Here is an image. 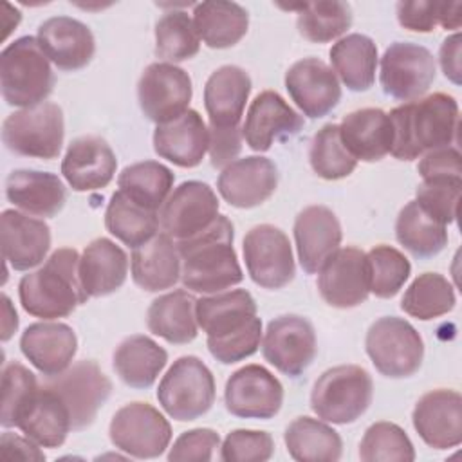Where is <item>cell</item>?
<instances>
[{
    "mask_svg": "<svg viewBox=\"0 0 462 462\" xmlns=\"http://www.w3.org/2000/svg\"><path fill=\"white\" fill-rule=\"evenodd\" d=\"M220 448V437L211 428H195L177 437L170 448L168 460L171 462H208L213 458L215 449Z\"/></svg>",
    "mask_w": 462,
    "mask_h": 462,
    "instance_id": "obj_53",
    "label": "cell"
},
{
    "mask_svg": "<svg viewBox=\"0 0 462 462\" xmlns=\"http://www.w3.org/2000/svg\"><path fill=\"white\" fill-rule=\"evenodd\" d=\"M195 314L208 337H222L249 325L256 318V303L245 289L222 291L199 298Z\"/></svg>",
    "mask_w": 462,
    "mask_h": 462,
    "instance_id": "obj_34",
    "label": "cell"
},
{
    "mask_svg": "<svg viewBox=\"0 0 462 462\" xmlns=\"http://www.w3.org/2000/svg\"><path fill=\"white\" fill-rule=\"evenodd\" d=\"M285 88L296 106L310 119L325 117L341 99L336 72L319 58H303L292 63L285 72Z\"/></svg>",
    "mask_w": 462,
    "mask_h": 462,
    "instance_id": "obj_18",
    "label": "cell"
},
{
    "mask_svg": "<svg viewBox=\"0 0 462 462\" xmlns=\"http://www.w3.org/2000/svg\"><path fill=\"white\" fill-rule=\"evenodd\" d=\"M419 437L433 449H449L462 442V397L457 390L424 393L411 413Z\"/></svg>",
    "mask_w": 462,
    "mask_h": 462,
    "instance_id": "obj_19",
    "label": "cell"
},
{
    "mask_svg": "<svg viewBox=\"0 0 462 462\" xmlns=\"http://www.w3.org/2000/svg\"><path fill=\"white\" fill-rule=\"evenodd\" d=\"M105 226L112 236L135 249L157 235L159 213L143 208L117 189L106 206Z\"/></svg>",
    "mask_w": 462,
    "mask_h": 462,
    "instance_id": "obj_41",
    "label": "cell"
},
{
    "mask_svg": "<svg viewBox=\"0 0 462 462\" xmlns=\"http://www.w3.org/2000/svg\"><path fill=\"white\" fill-rule=\"evenodd\" d=\"M224 402L235 417L267 420L283 404V386L265 366L245 365L229 375Z\"/></svg>",
    "mask_w": 462,
    "mask_h": 462,
    "instance_id": "obj_16",
    "label": "cell"
},
{
    "mask_svg": "<svg viewBox=\"0 0 462 462\" xmlns=\"http://www.w3.org/2000/svg\"><path fill=\"white\" fill-rule=\"evenodd\" d=\"M300 34L314 43H327L346 32L352 25V9L346 2H305L300 4Z\"/></svg>",
    "mask_w": 462,
    "mask_h": 462,
    "instance_id": "obj_44",
    "label": "cell"
},
{
    "mask_svg": "<svg viewBox=\"0 0 462 462\" xmlns=\"http://www.w3.org/2000/svg\"><path fill=\"white\" fill-rule=\"evenodd\" d=\"M370 374L357 365H339L325 370L312 386L310 408L325 422H356L372 404Z\"/></svg>",
    "mask_w": 462,
    "mask_h": 462,
    "instance_id": "obj_5",
    "label": "cell"
},
{
    "mask_svg": "<svg viewBox=\"0 0 462 462\" xmlns=\"http://www.w3.org/2000/svg\"><path fill=\"white\" fill-rule=\"evenodd\" d=\"M2 256L14 271H29L47 260L51 249V227L16 209L0 215Z\"/></svg>",
    "mask_w": 462,
    "mask_h": 462,
    "instance_id": "obj_23",
    "label": "cell"
},
{
    "mask_svg": "<svg viewBox=\"0 0 462 462\" xmlns=\"http://www.w3.org/2000/svg\"><path fill=\"white\" fill-rule=\"evenodd\" d=\"M368 274H370V292L377 298H393L411 273L410 260L392 245H375L366 253Z\"/></svg>",
    "mask_w": 462,
    "mask_h": 462,
    "instance_id": "obj_48",
    "label": "cell"
},
{
    "mask_svg": "<svg viewBox=\"0 0 462 462\" xmlns=\"http://www.w3.org/2000/svg\"><path fill=\"white\" fill-rule=\"evenodd\" d=\"M444 2L433 0H402L397 4L399 23L415 32H431L435 25H440Z\"/></svg>",
    "mask_w": 462,
    "mask_h": 462,
    "instance_id": "obj_54",
    "label": "cell"
},
{
    "mask_svg": "<svg viewBox=\"0 0 462 462\" xmlns=\"http://www.w3.org/2000/svg\"><path fill=\"white\" fill-rule=\"evenodd\" d=\"M390 153L399 161H413L422 153L451 146L458 132L457 99L435 92L393 108L390 114Z\"/></svg>",
    "mask_w": 462,
    "mask_h": 462,
    "instance_id": "obj_1",
    "label": "cell"
},
{
    "mask_svg": "<svg viewBox=\"0 0 462 462\" xmlns=\"http://www.w3.org/2000/svg\"><path fill=\"white\" fill-rule=\"evenodd\" d=\"M209 130V159L211 166L224 170L227 164L236 161L242 150V128H208Z\"/></svg>",
    "mask_w": 462,
    "mask_h": 462,
    "instance_id": "obj_56",
    "label": "cell"
},
{
    "mask_svg": "<svg viewBox=\"0 0 462 462\" xmlns=\"http://www.w3.org/2000/svg\"><path fill=\"white\" fill-rule=\"evenodd\" d=\"M303 126V117L274 90L260 92L242 125V135L254 152H267L274 141L296 135Z\"/></svg>",
    "mask_w": 462,
    "mask_h": 462,
    "instance_id": "obj_21",
    "label": "cell"
},
{
    "mask_svg": "<svg viewBox=\"0 0 462 462\" xmlns=\"http://www.w3.org/2000/svg\"><path fill=\"white\" fill-rule=\"evenodd\" d=\"M20 350L43 377H51L70 366L78 352V337L67 323L38 321L23 330Z\"/></svg>",
    "mask_w": 462,
    "mask_h": 462,
    "instance_id": "obj_26",
    "label": "cell"
},
{
    "mask_svg": "<svg viewBox=\"0 0 462 462\" xmlns=\"http://www.w3.org/2000/svg\"><path fill=\"white\" fill-rule=\"evenodd\" d=\"M283 440L289 455L298 462H336L343 453L339 433L327 422L307 415L287 426Z\"/></svg>",
    "mask_w": 462,
    "mask_h": 462,
    "instance_id": "obj_39",
    "label": "cell"
},
{
    "mask_svg": "<svg viewBox=\"0 0 462 462\" xmlns=\"http://www.w3.org/2000/svg\"><path fill=\"white\" fill-rule=\"evenodd\" d=\"M199 38L211 49H229L247 32L249 14L236 2H202L193 9Z\"/></svg>",
    "mask_w": 462,
    "mask_h": 462,
    "instance_id": "obj_38",
    "label": "cell"
},
{
    "mask_svg": "<svg viewBox=\"0 0 462 462\" xmlns=\"http://www.w3.org/2000/svg\"><path fill=\"white\" fill-rule=\"evenodd\" d=\"M437 65L433 54L417 43L395 42L381 58V87L397 101L422 97L435 81Z\"/></svg>",
    "mask_w": 462,
    "mask_h": 462,
    "instance_id": "obj_11",
    "label": "cell"
},
{
    "mask_svg": "<svg viewBox=\"0 0 462 462\" xmlns=\"http://www.w3.org/2000/svg\"><path fill=\"white\" fill-rule=\"evenodd\" d=\"M316 332L312 323L298 314H283L269 321L262 354L278 372L300 377L316 357Z\"/></svg>",
    "mask_w": 462,
    "mask_h": 462,
    "instance_id": "obj_15",
    "label": "cell"
},
{
    "mask_svg": "<svg viewBox=\"0 0 462 462\" xmlns=\"http://www.w3.org/2000/svg\"><path fill=\"white\" fill-rule=\"evenodd\" d=\"M168 363V352L144 334L125 337L112 357L119 379L137 390L150 388Z\"/></svg>",
    "mask_w": 462,
    "mask_h": 462,
    "instance_id": "obj_36",
    "label": "cell"
},
{
    "mask_svg": "<svg viewBox=\"0 0 462 462\" xmlns=\"http://www.w3.org/2000/svg\"><path fill=\"white\" fill-rule=\"evenodd\" d=\"M54 87L51 61L34 36L11 42L0 54V90L11 106L31 108L45 103Z\"/></svg>",
    "mask_w": 462,
    "mask_h": 462,
    "instance_id": "obj_4",
    "label": "cell"
},
{
    "mask_svg": "<svg viewBox=\"0 0 462 462\" xmlns=\"http://www.w3.org/2000/svg\"><path fill=\"white\" fill-rule=\"evenodd\" d=\"M278 186V170L267 157L249 155L227 164L217 180L220 197L240 209L263 204Z\"/></svg>",
    "mask_w": 462,
    "mask_h": 462,
    "instance_id": "obj_20",
    "label": "cell"
},
{
    "mask_svg": "<svg viewBox=\"0 0 462 462\" xmlns=\"http://www.w3.org/2000/svg\"><path fill=\"white\" fill-rule=\"evenodd\" d=\"M0 448H2V457L5 460H11V458L45 460L43 451H40L38 444L32 442L29 437H20V435L5 431V433H2Z\"/></svg>",
    "mask_w": 462,
    "mask_h": 462,
    "instance_id": "obj_57",
    "label": "cell"
},
{
    "mask_svg": "<svg viewBox=\"0 0 462 462\" xmlns=\"http://www.w3.org/2000/svg\"><path fill=\"white\" fill-rule=\"evenodd\" d=\"M132 280L148 292L171 289L180 280V254L175 242L157 233L153 238L132 251Z\"/></svg>",
    "mask_w": 462,
    "mask_h": 462,
    "instance_id": "obj_32",
    "label": "cell"
},
{
    "mask_svg": "<svg viewBox=\"0 0 462 462\" xmlns=\"http://www.w3.org/2000/svg\"><path fill=\"white\" fill-rule=\"evenodd\" d=\"M233 224L226 215L199 235L175 242L180 254V282L188 291L200 294L222 292L244 280L233 249Z\"/></svg>",
    "mask_w": 462,
    "mask_h": 462,
    "instance_id": "obj_2",
    "label": "cell"
},
{
    "mask_svg": "<svg viewBox=\"0 0 462 462\" xmlns=\"http://www.w3.org/2000/svg\"><path fill=\"white\" fill-rule=\"evenodd\" d=\"M200 38L186 11H170L155 23V54L164 63H177L197 56Z\"/></svg>",
    "mask_w": 462,
    "mask_h": 462,
    "instance_id": "obj_45",
    "label": "cell"
},
{
    "mask_svg": "<svg viewBox=\"0 0 462 462\" xmlns=\"http://www.w3.org/2000/svg\"><path fill=\"white\" fill-rule=\"evenodd\" d=\"M455 303V287L448 278L439 273H422L406 289L401 309L411 318L428 321L448 314Z\"/></svg>",
    "mask_w": 462,
    "mask_h": 462,
    "instance_id": "obj_43",
    "label": "cell"
},
{
    "mask_svg": "<svg viewBox=\"0 0 462 462\" xmlns=\"http://www.w3.org/2000/svg\"><path fill=\"white\" fill-rule=\"evenodd\" d=\"M339 135L356 161L375 162L390 153L392 125L381 108H359L346 114L339 125Z\"/></svg>",
    "mask_w": 462,
    "mask_h": 462,
    "instance_id": "obj_33",
    "label": "cell"
},
{
    "mask_svg": "<svg viewBox=\"0 0 462 462\" xmlns=\"http://www.w3.org/2000/svg\"><path fill=\"white\" fill-rule=\"evenodd\" d=\"M365 348L375 370L390 379L413 375L424 357V343L417 328L397 316H383L366 332Z\"/></svg>",
    "mask_w": 462,
    "mask_h": 462,
    "instance_id": "obj_8",
    "label": "cell"
},
{
    "mask_svg": "<svg viewBox=\"0 0 462 462\" xmlns=\"http://www.w3.org/2000/svg\"><path fill=\"white\" fill-rule=\"evenodd\" d=\"M330 63L343 85L352 92H365L375 81L377 47L372 38L352 32L337 40L330 52Z\"/></svg>",
    "mask_w": 462,
    "mask_h": 462,
    "instance_id": "obj_37",
    "label": "cell"
},
{
    "mask_svg": "<svg viewBox=\"0 0 462 462\" xmlns=\"http://www.w3.org/2000/svg\"><path fill=\"white\" fill-rule=\"evenodd\" d=\"M244 260L251 280L262 289H282L296 274L294 256L287 235L273 226L260 224L251 227L242 244Z\"/></svg>",
    "mask_w": 462,
    "mask_h": 462,
    "instance_id": "obj_12",
    "label": "cell"
},
{
    "mask_svg": "<svg viewBox=\"0 0 462 462\" xmlns=\"http://www.w3.org/2000/svg\"><path fill=\"white\" fill-rule=\"evenodd\" d=\"M209 146V130L197 110H186L177 119L157 125L153 150L180 168H195L202 162Z\"/></svg>",
    "mask_w": 462,
    "mask_h": 462,
    "instance_id": "obj_27",
    "label": "cell"
},
{
    "mask_svg": "<svg viewBox=\"0 0 462 462\" xmlns=\"http://www.w3.org/2000/svg\"><path fill=\"white\" fill-rule=\"evenodd\" d=\"M65 121L56 103H40L9 114L2 123V141L16 155L56 159L63 148Z\"/></svg>",
    "mask_w": 462,
    "mask_h": 462,
    "instance_id": "obj_7",
    "label": "cell"
},
{
    "mask_svg": "<svg viewBox=\"0 0 462 462\" xmlns=\"http://www.w3.org/2000/svg\"><path fill=\"white\" fill-rule=\"evenodd\" d=\"M193 96L189 74L173 65L157 61L148 65L137 83V99L146 119L155 125L177 119L189 110Z\"/></svg>",
    "mask_w": 462,
    "mask_h": 462,
    "instance_id": "obj_13",
    "label": "cell"
},
{
    "mask_svg": "<svg viewBox=\"0 0 462 462\" xmlns=\"http://www.w3.org/2000/svg\"><path fill=\"white\" fill-rule=\"evenodd\" d=\"M173 180L175 175L168 166L157 161H141L119 173L117 186L134 202L159 213L173 189Z\"/></svg>",
    "mask_w": 462,
    "mask_h": 462,
    "instance_id": "obj_42",
    "label": "cell"
},
{
    "mask_svg": "<svg viewBox=\"0 0 462 462\" xmlns=\"http://www.w3.org/2000/svg\"><path fill=\"white\" fill-rule=\"evenodd\" d=\"M439 60H440V67L444 76L453 81L455 85H460L462 81V70H460V32H455L451 36H448L442 45H440V52H439Z\"/></svg>",
    "mask_w": 462,
    "mask_h": 462,
    "instance_id": "obj_58",
    "label": "cell"
},
{
    "mask_svg": "<svg viewBox=\"0 0 462 462\" xmlns=\"http://www.w3.org/2000/svg\"><path fill=\"white\" fill-rule=\"evenodd\" d=\"M262 339V321L256 316L249 325L242 330L222 336V337H208V350L209 354L222 365H233L251 357Z\"/></svg>",
    "mask_w": 462,
    "mask_h": 462,
    "instance_id": "obj_52",
    "label": "cell"
},
{
    "mask_svg": "<svg viewBox=\"0 0 462 462\" xmlns=\"http://www.w3.org/2000/svg\"><path fill=\"white\" fill-rule=\"evenodd\" d=\"M309 161L314 173L325 180L345 179L357 166V161L345 148L339 135V125L336 123H328L314 134Z\"/></svg>",
    "mask_w": 462,
    "mask_h": 462,
    "instance_id": "obj_46",
    "label": "cell"
},
{
    "mask_svg": "<svg viewBox=\"0 0 462 462\" xmlns=\"http://www.w3.org/2000/svg\"><path fill=\"white\" fill-rule=\"evenodd\" d=\"M2 307H4V321H2V341H7L18 328V316L11 305V300L2 294Z\"/></svg>",
    "mask_w": 462,
    "mask_h": 462,
    "instance_id": "obj_59",
    "label": "cell"
},
{
    "mask_svg": "<svg viewBox=\"0 0 462 462\" xmlns=\"http://www.w3.org/2000/svg\"><path fill=\"white\" fill-rule=\"evenodd\" d=\"M116 170V153L99 135L74 139L61 161V173L74 191H96L108 186Z\"/></svg>",
    "mask_w": 462,
    "mask_h": 462,
    "instance_id": "obj_22",
    "label": "cell"
},
{
    "mask_svg": "<svg viewBox=\"0 0 462 462\" xmlns=\"http://www.w3.org/2000/svg\"><path fill=\"white\" fill-rule=\"evenodd\" d=\"M42 383L54 390L67 406L72 430L90 426L112 392L110 379L90 359L78 361L58 375L43 377Z\"/></svg>",
    "mask_w": 462,
    "mask_h": 462,
    "instance_id": "obj_10",
    "label": "cell"
},
{
    "mask_svg": "<svg viewBox=\"0 0 462 462\" xmlns=\"http://www.w3.org/2000/svg\"><path fill=\"white\" fill-rule=\"evenodd\" d=\"M215 377L197 356L173 361L157 388V401L175 420L188 422L208 413L215 402Z\"/></svg>",
    "mask_w": 462,
    "mask_h": 462,
    "instance_id": "obj_6",
    "label": "cell"
},
{
    "mask_svg": "<svg viewBox=\"0 0 462 462\" xmlns=\"http://www.w3.org/2000/svg\"><path fill=\"white\" fill-rule=\"evenodd\" d=\"M40 388L36 375L18 361H11L2 370V413L0 424L14 428L20 411Z\"/></svg>",
    "mask_w": 462,
    "mask_h": 462,
    "instance_id": "obj_49",
    "label": "cell"
},
{
    "mask_svg": "<svg viewBox=\"0 0 462 462\" xmlns=\"http://www.w3.org/2000/svg\"><path fill=\"white\" fill-rule=\"evenodd\" d=\"M79 254L72 247L56 249L45 263L25 274L18 283L23 310L34 318H67L88 296L79 280Z\"/></svg>",
    "mask_w": 462,
    "mask_h": 462,
    "instance_id": "obj_3",
    "label": "cell"
},
{
    "mask_svg": "<svg viewBox=\"0 0 462 462\" xmlns=\"http://www.w3.org/2000/svg\"><path fill=\"white\" fill-rule=\"evenodd\" d=\"M273 453V437L258 430H233L220 446V460L224 462H265Z\"/></svg>",
    "mask_w": 462,
    "mask_h": 462,
    "instance_id": "obj_51",
    "label": "cell"
},
{
    "mask_svg": "<svg viewBox=\"0 0 462 462\" xmlns=\"http://www.w3.org/2000/svg\"><path fill=\"white\" fill-rule=\"evenodd\" d=\"M318 291L336 309H352L366 301L370 274L366 253L357 247L337 249L318 271Z\"/></svg>",
    "mask_w": 462,
    "mask_h": 462,
    "instance_id": "obj_17",
    "label": "cell"
},
{
    "mask_svg": "<svg viewBox=\"0 0 462 462\" xmlns=\"http://www.w3.org/2000/svg\"><path fill=\"white\" fill-rule=\"evenodd\" d=\"M363 462H411L415 449L406 431L393 422H374L359 444Z\"/></svg>",
    "mask_w": 462,
    "mask_h": 462,
    "instance_id": "obj_47",
    "label": "cell"
},
{
    "mask_svg": "<svg viewBox=\"0 0 462 462\" xmlns=\"http://www.w3.org/2000/svg\"><path fill=\"white\" fill-rule=\"evenodd\" d=\"M397 242L415 258L437 256L448 245V231L442 222L428 215L417 200L408 202L395 220Z\"/></svg>",
    "mask_w": 462,
    "mask_h": 462,
    "instance_id": "obj_40",
    "label": "cell"
},
{
    "mask_svg": "<svg viewBox=\"0 0 462 462\" xmlns=\"http://www.w3.org/2000/svg\"><path fill=\"white\" fill-rule=\"evenodd\" d=\"M128 274L126 253L110 238L92 240L79 258V280L88 298H101L123 287Z\"/></svg>",
    "mask_w": 462,
    "mask_h": 462,
    "instance_id": "obj_31",
    "label": "cell"
},
{
    "mask_svg": "<svg viewBox=\"0 0 462 462\" xmlns=\"http://www.w3.org/2000/svg\"><path fill=\"white\" fill-rule=\"evenodd\" d=\"M217 217L218 199L209 184L186 180L171 189L159 209V229L173 242H182L209 227Z\"/></svg>",
    "mask_w": 462,
    "mask_h": 462,
    "instance_id": "obj_14",
    "label": "cell"
},
{
    "mask_svg": "<svg viewBox=\"0 0 462 462\" xmlns=\"http://www.w3.org/2000/svg\"><path fill=\"white\" fill-rule=\"evenodd\" d=\"M110 442L134 458L161 457L171 440L168 419L148 402H130L119 408L108 426Z\"/></svg>",
    "mask_w": 462,
    "mask_h": 462,
    "instance_id": "obj_9",
    "label": "cell"
},
{
    "mask_svg": "<svg viewBox=\"0 0 462 462\" xmlns=\"http://www.w3.org/2000/svg\"><path fill=\"white\" fill-rule=\"evenodd\" d=\"M341 224L334 211L316 204L301 209L294 220V242L300 265L314 274L339 249Z\"/></svg>",
    "mask_w": 462,
    "mask_h": 462,
    "instance_id": "obj_25",
    "label": "cell"
},
{
    "mask_svg": "<svg viewBox=\"0 0 462 462\" xmlns=\"http://www.w3.org/2000/svg\"><path fill=\"white\" fill-rule=\"evenodd\" d=\"M5 197L14 206L34 217H54L67 202V188L49 171L13 170L5 179Z\"/></svg>",
    "mask_w": 462,
    "mask_h": 462,
    "instance_id": "obj_29",
    "label": "cell"
},
{
    "mask_svg": "<svg viewBox=\"0 0 462 462\" xmlns=\"http://www.w3.org/2000/svg\"><path fill=\"white\" fill-rule=\"evenodd\" d=\"M197 300L184 289L155 298L146 310V325L153 336L171 345H186L197 337Z\"/></svg>",
    "mask_w": 462,
    "mask_h": 462,
    "instance_id": "obj_35",
    "label": "cell"
},
{
    "mask_svg": "<svg viewBox=\"0 0 462 462\" xmlns=\"http://www.w3.org/2000/svg\"><path fill=\"white\" fill-rule=\"evenodd\" d=\"M422 180L428 179H462L460 152L453 146L437 148L420 159L417 166Z\"/></svg>",
    "mask_w": 462,
    "mask_h": 462,
    "instance_id": "obj_55",
    "label": "cell"
},
{
    "mask_svg": "<svg viewBox=\"0 0 462 462\" xmlns=\"http://www.w3.org/2000/svg\"><path fill=\"white\" fill-rule=\"evenodd\" d=\"M36 40L60 70H79L90 63L96 52L90 27L70 16H52L42 22Z\"/></svg>",
    "mask_w": 462,
    "mask_h": 462,
    "instance_id": "obj_24",
    "label": "cell"
},
{
    "mask_svg": "<svg viewBox=\"0 0 462 462\" xmlns=\"http://www.w3.org/2000/svg\"><path fill=\"white\" fill-rule=\"evenodd\" d=\"M462 179H428L415 189L417 204L444 226L457 220Z\"/></svg>",
    "mask_w": 462,
    "mask_h": 462,
    "instance_id": "obj_50",
    "label": "cell"
},
{
    "mask_svg": "<svg viewBox=\"0 0 462 462\" xmlns=\"http://www.w3.org/2000/svg\"><path fill=\"white\" fill-rule=\"evenodd\" d=\"M14 428L42 448H60L72 430V424L60 395L40 383L36 393L20 411Z\"/></svg>",
    "mask_w": 462,
    "mask_h": 462,
    "instance_id": "obj_30",
    "label": "cell"
},
{
    "mask_svg": "<svg viewBox=\"0 0 462 462\" xmlns=\"http://www.w3.org/2000/svg\"><path fill=\"white\" fill-rule=\"evenodd\" d=\"M253 83L249 74L236 65H222L204 85V106L209 128H236L244 116Z\"/></svg>",
    "mask_w": 462,
    "mask_h": 462,
    "instance_id": "obj_28",
    "label": "cell"
}]
</instances>
